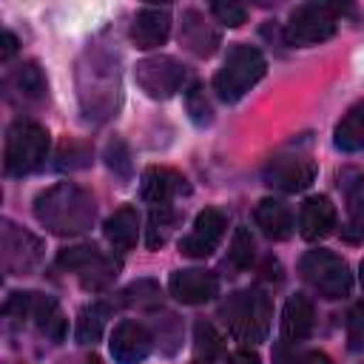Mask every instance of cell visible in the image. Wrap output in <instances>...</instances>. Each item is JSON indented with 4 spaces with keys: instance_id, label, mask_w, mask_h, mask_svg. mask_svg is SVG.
Returning a JSON list of instances; mask_svg holds the SVG:
<instances>
[{
    "instance_id": "16",
    "label": "cell",
    "mask_w": 364,
    "mask_h": 364,
    "mask_svg": "<svg viewBox=\"0 0 364 364\" xmlns=\"http://www.w3.org/2000/svg\"><path fill=\"white\" fill-rule=\"evenodd\" d=\"M313 321H316V316H313L310 299H304V296L296 293V296H290L284 301V310H282V336H284L287 344L304 341L313 333Z\"/></svg>"
},
{
    "instance_id": "10",
    "label": "cell",
    "mask_w": 364,
    "mask_h": 364,
    "mask_svg": "<svg viewBox=\"0 0 364 364\" xmlns=\"http://www.w3.org/2000/svg\"><path fill=\"white\" fill-rule=\"evenodd\" d=\"M182 68L171 57H151L136 65V82L151 94V97H171L182 85Z\"/></svg>"
},
{
    "instance_id": "4",
    "label": "cell",
    "mask_w": 364,
    "mask_h": 364,
    "mask_svg": "<svg viewBox=\"0 0 364 364\" xmlns=\"http://www.w3.org/2000/svg\"><path fill=\"white\" fill-rule=\"evenodd\" d=\"M225 316L230 321V336L239 341H264L270 333V299L262 290L233 293L225 304Z\"/></svg>"
},
{
    "instance_id": "8",
    "label": "cell",
    "mask_w": 364,
    "mask_h": 364,
    "mask_svg": "<svg viewBox=\"0 0 364 364\" xmlns=\"http://www.w3.org/2000/svg\"><path fill=\"white\" fill-rule=\"evenodd\" d=\"M225 228H228V219H225L222 210H216V208L199 210L196 219H193L191 233L179 242V253H182V256H191V259H205V256H210V253L219 247V242H222V236H225Z\"/></svg>"
},
{
    "instance_id": "2",
    "label": "cell",
    "mask_w": 364,
    "mask_h": 364,
    "mask_svg": "<svg viewBox=\"0 0 364 364\" xmlns=\"http://www.w3.org/2000/svg\"><path fill=\"white\" fill-rule=\"evenodd\" d=\"M267 71V63L259 48L253 46H233L222 63V68L213 77V91L225 102H236L245 97Z\"/></svg>"
},
{
    "instance_id": "14",
    "label": "cell",
    "mask_w": 364,
    "mask_h": 364,
    "mask_svg": "<svg viewBox=\"0 0 364 364\" xmlns=\"http://www.w3.org/2000/svg\"><path fill=\"white\" fill-rule=\"evenodd\" d=\"M142 199L154 202V205H168L171 199H176L179 193H188V182L182 173H176L173 168H162V165H151L142 173Z\"/></svg>"
},
{
    "instance_id": "27",
    "label": "cell",
    "mask_w": 364,
    "mask_h": 364,
    "mask_svg": "<svg viewBox=\"0 0 364 364\" xmlns=\"http://www.w3.org/2000/svg\"><path fill=\"white\" fill-rule=\"evenodd\" d=\"M185 105H188V114H191V119H193L196 125H208V122L213 119V108H210V102H208L202 85H191V88H188Z\"/></svg>"
},
{
    "instance_id": "21",
    "label": "cell",
    "mask_w": 364,
    "mask_h": 364,
    "mask_svg": "<svg viewBox=\"0 0 364 364\" xmlns=\"http://www.w3.org/2000/svg\"><path fill=\"white\" fill-rule=\"evenodd\" d=\"M176 216L171 210V205H154L151 216H148V236H145V245L148 247H162L168 242V233L173 228Z\"/></svg>"
},
{
    "instance_id": "24",
    "label": "cell",
    "mask_w": 364,
    "mask_h": 364,
    "mask_svg": "<svg viewBox=\"0 0 364 364\" xmlns=\"http://www.w3.org/2000/svg\"><path fill=\"white\" fill-rule=\"evenodd\" d=\"M253 236H250V230L247 228H236V233H233V239H230V250H228V259H230V264L236 267V270H245V267H250V262H253Z\"/></svg>"
},
{
    "instance_id": "6",
    "label": "cell",
    "mask_w": 364,
    "mask_h": 364,
    "mask_svg": "<svg viewBox=\"0 0 364 364\" xmlns=\"http://www.w3.org/2000/svg\"><path fill=\"white\" fill-rule=\"evenodd\" d=\"M333 34H336V9L324 3L299 6L284 26V40L290 46H316L330 40Z\"/></svg>"
},
{
    "instance_id": "12",
    "label": "cell",
    "mask_w": 364,
    "mask_h": 364,
    "mask_svg": "<svg viewBox=\"0 0 364 364\" xmlns=\"http://www.w3.org/2000/svg\"><path fill=\"white\" fill-rule=\"evenodd\" d=\"M264 179L270 188L296 193V191H304L316 179V165L301 156H279L264 168Z\"/></svg>"
},
{
    "instance_id": "34",
    "label": "cell",
    "mask_w": 364,
    "mask_h": 364,
    "mask_svg": "<svg viewBox=\"0 0 364 364\" xmlns=\"http://www.w3.org/2000/svg\"><path fill=\"white\" fill-rule=\"evenodd\" d=\"M85 364H102V361H100V358H88Z\"/></svg>"
},
{
    "instance_id": "1",
    "label": "cell",
    "mask_w": 364,
    "mask_h": 364,
    "mask_svg": "<svg viewBox=\"0 0 364 364\" xmlns=\"http://www.w3.org/2000/svg\"><path fill=\"white\" fill-rule=\"evenodd\" d=\"M37 219L54 233H80L94 219V199L77 185H54L34 202Z\"/></svg>"
},
{
    "instance_id": "3",
    "label": "cell",
    "mask_w": 364,
    "mask_h": 364,
    "mask_svg": "<svg viewBox=\"0 0 364 364\" xmlns=\"http://www.w3.org/2000/svg\"><path fill=\"white\" fill-rule=\"evenodd\" d=\"M48 131L37 122H26L17 119L9 134H6V151H3V165L6 173L11 176H23L31 173L48 154Z\"/></svg>"
},
{
    "instance_id": "23",
    "label": "cell",
    "mask_w": 364,
    "mask_h": 364,
    "mask_svg": "<svg viewBox=\"0 0 364 364\" xmlns=\"http://www.w3.org/2000/svg\"><path fill=\"white\" fill-rule=\"evenodd\" d=\"M193 347H196L199 355H205V361H210V358H219V355H222L225 341H222V336L213 330V324L199 321V324L193 327Z\"/></svg>"
},
{
    "instance_id": "31",
    "label": "cell",
    "mask_w": 364,
    "mask_h": 364,
    "mask_svg": "<svg viewBox=\"0 0 364 364\" xmlns=\"http://www.w3.org/2000/svg\"><path fill=\"white\" fill-rule=\"evenodd\" d=\"M228 364H262L253 350H236L228 355Z\"/></svg>"
},
{
    "instance_id": "20",
    "label": "cell",
    "mask_w": 364,
    "mask_h": 364,
    "mask_svg": "<svg viewBox=\"0 0 364 364\" xmlns=\"http://www.w3.org/2000/svg\"><path fill=\"white\" fill-rule=\"evenodd\" d=\"M336 145L341 151H361L364 148V100L350 105V111L336 125Z\"/></svg>"
},
{
    "instance_id": "13",
    "label": "cell",
    "mask_w": 364,
    "mask_h": 364,
    "mask_svg": "<svg viewBox=\"0 0 364 364\" xmlns=\"http://www.w3.org/2000/svg\"><path fill=\"white\" fill-rule=\"evenodd\" d=\"M168 34H171V11L168 9L145 6L136 11V17L131 23V40L136 48H156L168 40Z\"/></svg>"
},
{
    "instance_id": "19",
    "label": "cell",
    "mask_w": 364,
    "mask_h": 364,
    "mask_svg": "<svg viewBox=\"0 0 364 364\" xmlns=\"http://www.w3.org/2000/svg\"><path fill=\"white\" fill-rule=\"evenodd\" d=\"M179 37L199 57H210L216 51V46H219V34L213 28H208V23L202 20L199 11H185V23H182Z\"/></svg>"
},
{
    "instance_id": "9",
    "label": "cell",
    "mask_w": 364,
    "mask_h": 364,
    "mask_svg": "<svg viewBox=\"0 0 364 364\" xmlns=\"http://www.w3.org/2000/svg\"><path fill=\"white\" fill-rule=\"evenodd\" d=\"M111 355L117 364H139L148 358L151 347H154V338L148 333L145 324L139 321H119L111 333Z\"/></svg>"
},
{
    "instance_id": "17",
    "label": "cell",
    "mask_w": 364,
    "mask_h": 364,
    "mask_svg": "<svg viewBox=\"0 0 364 364\" xmlns=\"http://www.w3.org/2000/svg\"><path fill=\"white\" fill-rule=\"evenodd\" d=\"M253 219L267 239H287L293 233V216L279 199H262L253 210Z\"/></svg>"
},
{
    "instance_id": "15",
    "label": "cell",
    "mask_w": 364,
    "mask_h": 364,
    "mask_svg": "<svg viewBox=\"0 0 364 364\" xmlns=\"http://www.w3.org/2000/svg\"><path fill=\"white\" fill-rule=\"evenodd\" d=\"M333 228H336V208H333V202L327 196H310V199H304V205L299 210V233L307 242H318Z\"/></svg>"
},
{
    "instance_id": "22",
    "label": "cell",
    "mask_w": 364,
    "mask_h": 364,
    "mask_svg": "<svg viewBox=\"0 0 364 364\" xmlns=\"http://www.w3.org/2000/svg\"><path fill=\"white\" fill-rule=\"evenodd\" d=\"M102 327H105V310L100 304H91V307L80 310V316H77V341L94 344L102 336Z\"/></svg>"
},
{
    "instance_id": "33",
    "label": "cell",
    "mask_w": 364,
    "mask_h": 364,
    "mask_svg": "<svg viewBox=\"0 0 364 364\" xmlns=\"http://www.w3.org/2000/svg\"><path fill=\"white\" fill-rule=\"evenodd\" d=\"M301 364H333V358H330L327 353L313 350V353H307V355H304V361H301Z\"/></svg>"
},
{
    "instance_id": "26",
    "label": "cell",
    "mask_w": 364,
    "mask_h": 364,
    "mask_svg": "<svg viewBox=\"0 0 364 364\" xmlns=\"http://www.w3.org/2000/svg\"><path fill=\"white\" fill-rule=\"evenodd\" d=\"M14 82H17L20 94L28 97V100H37V97L46 91V77H43V71H40L34 63H26V65L14 74Z\"/></svg>"
},
{
    "instance_id": "32",
    "label": "cell",
    "mask_w": 364,
    "mask_h": 364,
    "mask_svg": "<svg viewBox=\"0 0 364 364\" xmlns=\"http://www.w3.org/2000/svg\"><path fill=\"white\" fill-rule=\"evenodd\" d=\"M273 364H296V358L287 355V341H282V344L273 350Z\"/></svg>"
},
{
    "instance_id": "29",
    "label": "cell",
    "mask_w": 364,
    "mask_h": 364,
    "mask_svg": "<svg viewBox=\"0 0 364 364\" xmlns=\"http://www.w3.org/2000/svg\"><path fill=\"white\" fill-rule=\"evenodd\" d=\"M347 341L353 350H364V304L350 310L347 318Z\"/></svg>"
},
{
    "instance_id": "30",
    "label": "cell",
    "mask_w": 364,
    "mask_h": 364,
    "mask_svg": "<svg viewBox=\"0 0 364 364\" xmlns=\"http://www.w3.org/2000/svg\"><path fill=\"white\" fill-rule=\"evenodd\" d=\"M17 54V37L11 31H3V48H0V60H11Z\"/></svg>"
},
{
    "instance_id": "35",
    "label": "cell",
    "mask_w": 364,
    "mask_h": 364,
    "mask_svg": "<svg viewBox=\"0 0 364 364\" xmlns=\"http://www.w3.org/2000/svg\"><path fill=\"white\" fill-rule=\"evenodd\" d=\"M361 284H364V264H361Z\"/></svg>"
},
{
    "instance_id": "7",
    "label": "cell",
    "mask_w": 364,
    "mask_h": 364,
    "mask_svg": "<svg viewBox=\"0 0 364 364\" xmlns=\"http://www.w3.org/2000/svg\"><path fill=\"white\" fill-rule=\"evenodd\" d=\"M6 313L17 316V318H34L40 333L51 341H63L65 327H68L57 301L48 296H40V293H14L11 301L6 304Z\"/></svg>"
},
{
    "instance_id": "11",
    "label": "cell",
    "mask_w": 364,
    "mask_h": 364,
    "mask_svg": "<svg viewBox=\"0 0 364 364\" xmlns=\"http://www.w3.org/2000/svg\"><path fill=\"white\" fill-rule=\"evenodd\" d=\"M168 287H171V296L182 304H205L219 293V279L210 270L191 267V270H176Z\"/></svg>"
},
{
    "instance_id": "28",
    "label": "cell",
    "mask_w": 364,
    "mask_h": 364,
    "mask_svg": "<svg viewBox=\"0 0 364 364\" xmlns=\"http://www.w3.org/2000/svg\"><path fill=\"white\" fill-rule=\"evenodd\" d=\"M210 11L222 26H230V28H236L247 20V9L242 3H213Z\"/></svg>"
},
{
    "instance_id": "25",
    "label": "cell",
    "mask_w": 364,
    "mask_h": 364,
    "mask_svg": "<svg viewBox=\"0 0 364 364\" xmlns=\"http://www.w3.org/2000/svg\"><path fill=\"white\" fill-rule=\"evenodd\" d=\"M97 259H100V250H97L94 245H80V247H68V250H63L60 259H57V264H60V267H68V270H80V273H85Z\"/></svg>"
},
{
    "instance_id": "18",
    "label": "cell",
    "mask_w": 364,
    "mask_h": 364,
    "mask_svg": "<svg viewBox=\"0 0 364 364\" xmlns=\"http://www.w3.org/2000/svg\"><path fill=\"white\" fill-rule=\"evenodd\" d=\"M139 236V213L131 205H122L114 210L105 222V239L114 245V250H131Z\"/></svg>"
},
{
    "instance_id": "5",
    "label": "cell",
    "mask_w": 364,
    "mask_h": 364,
    "mask_svg": "<svg viewBox=\"0 0 364 364\" xmlns=\"http://www.w3.org/2000/svg\"><path fill=\"white\" fill-rule=\"evenodd\" d=\"M301 279L321 296V299H344L353 290V273L350 264L330 253V250H310L304 253L299 264Z\"/></svg>"
}]
</instances>
